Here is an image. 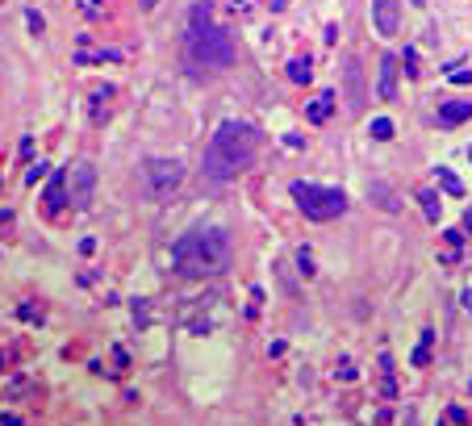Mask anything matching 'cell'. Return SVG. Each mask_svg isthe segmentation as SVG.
Listing matches in <instances>:
<instances>
[{
	"instance_id": "obj_3",
	"label": "cell",
	"mask_w": 472,
	"mask_h": 426,
	"mask_svg": "<svg viewBox=\"0 0 472 426\" xmlns=\"http://www.w3.org/2000/svg\"><path fill=\"white\" fill-rule=\"evenodd\" d=\"M184 46H188V59L197 67H213V71H226L234 67V38L213 25V4L209 0H197L188 8V33H184Z\"/></svg>"
},
{
	"instance_id": "obj_17",
	"label": "cell",
	"mask_w": 472,
	"mask_h": 426,
	"mask_svg": "<svg viewBox=\"0 0 472 426\" xmlns=\"http://www.w3.org/2000/svg\"><path fill=\"white\" fill-rule=\"evenodd\" d=\"M439 184H443V192H452V197H464V184L456 180V172H452V167H439Z\"/></svg>"
},
{
	"instance_id": "obj_8",
	"label": "cell",
	"mask_w": 472,
	"mask_h": 426,
	"mask_svg": "<svg viewBox=\"0 0 472 426\" xmlns=\"http://www.w3.org/2000/svg\"><path fill=\"white\" fill-rule=\"evenodd\" d=\"M397 63H402L397 54H385L381 59V79H376V96L381 100H393L397 96Z\"/></svg>"
},
{
	"instance_id": "obj_32",
	"label": "cell",
	"mask_w": 472,
	"mask_h": 426,
	"mask_svg": "<svg viewBox=\"0 0 472 426\" xmlns=\"http://www.w3.org/2000/svg\"><path fill=\"white\" fill-rule=\"evenodd\" d=\"M272 8H284V0H272Z\"/></svg>"
},
{
	"instance_id": "obj_10",
	"label": "cell",
	"mask_w": 472,
	"mask_h": 426,
	"mask_svg": "<svg viewBox=\"0 0 472 426\" xmlns=\"http://www.w3.org/2000/svg\"><path fill=\"white\" fill-rule=\"evenodd\" d=\"M347 84H351V109H364L368 92H364V75H360V63L356 59L347 63Z\"/></svg>"
},
{
	"instance_id": "obj_27",
	"label": "cell",
	"mask_w": 472,
	"mask_h": 426,
	"mask_svg": "<svg viewBox=\"0 0 472 426\" xmlns=\"http://www.w3.org/2000/svg\"><path fill=\"white\" fill-rule=\"evenodd\" d=\"M84 13H88V17H96V13H100V4H96V0H84Z\"/></svg>"
},
{
	"instance_id": "obj_20",
	"label": "cell",
	"mask_w": 472,
	"mask_h": 426,
	"mask_svg": "<svg viewBox=\"0 0 472 426\" xmlns=\"http://www.w3.org/2000/svg\"><path fill=\"white\" fill-rule=\"evenodd\" d=\"M17 318H21V322H42V305L21 301V305H17Z\"/></svg>"
},
{
	"instance_id": "obj_26",
	"label": "cell",
	"mask_w": 472,
	"mask_h": 426,
	"mask_svg": "<svg viewBox=\"0 0 472 426\" xmlns=\"http://www.w3.org/2000/svg\"><path fill=\"white\" fill-rule=\"evenodd\" d=\"M0 426H25L17 414H0Z\"/></svg>"
},
{
	"instance_id": "obj_5",
	"label": "cell",
	"mask_w": 472,
	"mask_h": 426,
	"mask_svg": "<svg viewBox=\"0 0 472 426\" xmlns=\"http://www.w3.org/2000/svg\"><path fill=\"white\" fill-rule=\"evenodd\" d=\"M180 184H184V163L180 159H146L138 167V188L151 201H167Z\"/></svg>"
},
{
	"instance_id": "obj_22",
	"label": "cell",
	"mask_w": 472,
	"mask_h": 426,
	"mask_svg": "<svg viewBox=\"0 0 472 426\" xmlns=\"http://www.w3.org/2000/svg\"><path fill=\"white\" fill-rule=\"evenodd\" d=\"M46 167H50V163H42V159H38V163H29V172H25V184H38V180H46Z\"/></svg>"
},
{
	"instance_id": "obj_29",
	"label": "cell",
	"mask_w": 472,
	"mask_h": 426,
	"mask_svg": "<svg viewBox=\"0 0 472 426\" xmlns=\"http://www.w3.org/2000/svg\"><path fill=\"white\" fill-rule=\"evenodd\" d=\"M464 230H469V234H472V205H469V209H464Z\"/></svg>"
},
{
	"instance_id": "obj_6",
	"label": "cell",
	"mask_w": 472,
	"mask_h": 426,
	"mask_svg": "<svg viewBox=\"0 0 472 426\" xmlns=\"http://www.w3.org/2000/svg\"><path fill=\"white\" fill-rule=\"evenodd\" d=\"M63 188H67V205L71 209H88L92 205V192H96V167L92 163H71L63 172Z\"/></svg>"
},
{
	"instance_id": "obj_15",
	"label": "cell",
	"mask_w": 472,
	"mask_h": 426,
	"mask_svg": "<svg viewBox=\"0 0 472 426\" xmlns=\"http://www.w3.org/2000/svg\"><path fill=\"white\" fill-rule=\"evenodd\" d=\"M418 201H422V213H427V222H439V192L422 188V192H418Z\"/></svg>"
},
{
	"instance_id": "obj_2",
	"label": "cell",
	"mask_w": 472,
	"mask_h": 426,
	"mask_svg": "<svg viewBox=\"0 0 472 426\" xmlns=\"http://www.w3.org/2000/svg\"><path fill=\"white\" fill-rule=\"evenodd\" d=\"M259 151V134L247 121H222L205 146V176L209 180H234L243 167H251Z\"/></svg>"
},
{
	"instance_id": "obj_21",
	"label": "cell",
	"mask_w": 472,
	"mask_h": 426,
	"mask_svg": "<svg viewBox=\"0 0 472 426\" xmlns=\"http://www.w3.org/2000/svg\"><path fill=\"white\" fill-rule=\"evenodd\" d=\"M372 192L381 197V209H389V213L397 209V201H393V192H389V184H372Z\"/></svg>"
},
{
	"instance_id": "obj_28",
	"label": "cell",
	"mask_w": 472,
	"mask_h": 426,
	"mask_svg": "<svg viewBox=\"0 0 472 426\" xmlns=\"http://www.w3.org/2000/svg\"><path fill=\"white\" fill-rule=\"evenodd\" d=\"M8 226H13V213H8V209H0V230H8Z\"/></svg>"
},
{
	"instance_id": "obj_1",
	"label": "cell",
	"mask_w": 472,
	"mask_h": 426,
	"mask_svg": "<svg viewBox=\"0 0 472 426\" xmlns=\"http://www.w3.org/2000/svg\"><path fill=\"white\" fill-rule=\"evenodd\" d=\"M230 259H234V247H230V234L222 226H197V230L180 234L172 247V272L184 280L222 276L230 268Z\"/></svg>"
},
{
	"instance_id": "obj_12",
	"label": "cell",
	"mask_w": 472,
	"mask_h": 426,
	"mask_svg": "<svg viewBox=\"0 0 472 426\" xmlns=\"http://www.w3.org/2000/svg\"><path fill=\"white\" fill-rule=\"evenodd\" d=\"M330 113H335V92H322V96L310 105V121H314V125H322Z\"/></svg>"
},
{
	"instance_id": "obj_31",
	"label": "cell",
	"mask_w": 472,
	"mask_h": 426,
	"mask_svg": "<svg viewBox=\"0 0 472 426\" xmlns=\"http://www.w3.org/2000/svg\"><path fill=\"white\" fill-rule=\"evenodd\" d=\"M4 364H8V356H4V351H0V372H4Z\"/></svg>"
},
{
	"instance_id": "obj_13",
	"label": "cell",
	"mask_w": 472,
	"mask_h": 426,
	"mask_svg": "<svg viewBox=\"0 0 472 426\" xmlns=\"http://www.w3.org/2000/svg\"><path fill=\"white\" fill-rule=\"evenodd\" d=\"M289 79H293V84H310V79H314L310 59H293V63H289Z\"/></svg>"
},
{
	"instance_id": "obj_24",
	"label": "cell",
	"mask_w": 472,
	"mask_h": 426,
	"mask_svg": "<svg viewBox=\"0 0 472 426\" xmlns=\"http://www.w3.org/2000/svg\"><path fill=\"white\" fill-rule=\"evenodd\" d=\"M406 71L418 75V54H414V50H406Z\"/></svg>"
},
{
	"instance_id": "obj_18",
	"label": "cell",
	"mask_w": 472,
	"mask_h": 426,
	"mask_svg": "<svg viewBox=\"0 0 472 426\" xmlns=\"http://www.w3.org/2000/svg\"><path fill=\"white\" fill-rule=\"evenodd\" d=\"M381 376H385V397H397V381H393V360H389V351L381 356Z\"/></svg>"
},
{
	"instance_id": "obj_33",
	"label": "cell",
	"mask_w": 472,
	"mask_h": 426,
	"mask_svg": "<svg viewBox=\"0 0 472 426\" xmlns=\"http://www.w3.org/2000/svg\"><path fill=\"white\" fill-rule=\"evenodd\" d=\"M469 159H472V146H469Z\"/></svg>"
},
{
	"instance_id": "obj_23",
	"label": "cell",
	"mask_w": 472,
	"mask_h": 426,
	"mask_svg": "<svg viewBox=\"0 0 472 426\" xmlns=\"http://www.w3.org/2000/svg\"><path fill=\"white\" fill-rule=\"evenodd\" d=\"M25 21H29V29H33V33H42V13H33V8H29V13H25Z\"/></svg>"
},
{
	"instance_id": "obj_25",
	"label": "cell",
	"mask_w": 472,
	"mask_h": 426,
	"mask_svg": "<svg viewBox=\"0 0 472 426\" xmlns=\"http://www.w3.org/2000/svg\"><path fill=\"white\" fill-rule=\"evenodd\" d=\"M452 75V84H472V71H448Z\"/></svg>"
},
{
	"instance_id": "obj_19",
	"label": "cell",
	"mask_w": 472,
	"mask_h": 426,
	"mask_svg": "<svg viewBox=\"0 0 472 426\" xmlns=\"http://www.w3.org/2000/svg\"><path fill=\"white\" fill-rule=\"evenodd\" d=\"M443 238H448V251H443V264H456V255H460V238H464V234H460V230H448Z\"/></svg>"
},
{
	"instance_id": "obj_7",
	"label": "cell",
	"mask_w": 472,
	"mask_h": 426,
	"mask_svg": "<svg viewBox=\"0 0 472 426\" xmlns=\"http://www.w3.org/2000/svg\"><path fill=\"white\" fill-rule=\"evenodd\" d=\"M372 25H376V33L393 38L402 25V0H372Z\"/></svg>"
},
{
	"instance_id": "obj_30",
	"label": "cell",
	"mask_w": 472,
	"mask_h": 426,
	"mask_svg": "<svg viewBox=\"0 0 472 426\" xmlns=\"http://www.w3.org/2000/svg\"><path fill=\"white\" fill-rule=\"evenodd\" d=\"M138 4H142V8H146V13H151V8H155V0H138Z\"/></svg>"
},
{
	"instance_id": "obj_14",
	"label": "cell",
	"mask_w": 472,
	"mask_h": 426,
	"mask_svg": "<svg viewBox=\"0 0 472 426\" xmlns=\"http://www.w3.org/2000/svg\"><path fill=\"white\" fill-rule=\"evenodd\" d=\"M431 343H435V330H422L418 351H414V368H427V364H431Z\"/></svg>"
},
{
	"instance_id": "obj_9",
	"label": "cell",
	"mask_w": 472,
	"mask_h": 426,
	"mask_svg": "<svg viewBox=\"0 0 472 426\" xmlns=\"http://www.w3.org/2000/svg\"><path fill=\"white\" fill-rule=\"evenodd\" d=\"M472 117V100H443L439 105V125L452 130V125H464Z\"/></svg>"
},
{
	"instance_id": "obj_16",
	"label": "cell",
	"mask_w": 472,
	"mask_h": 426,
	"mask_svg": "<svg viewBox=\"0 0 472 426\" xmlns=\"http://www.w3.org/2000/svg\"><path fill=\"white\" fill-rule=\"evenodd\" d=\"M368 134H372L376 142H389V138H393V121H389V117H372V125H368Z\"/></svg>"
},
{
	"instance_id": "obj_4",
	"label": "cell",
	"mask_w": 472,
	"mask_h": 426,
	"mask_svg": "<svg viewBox=\"0 0 472 426\" xmlns=\"http://www.w3.org/2000/svg\"><path fill=\"white\" fill-rule=\"evenodd\" d=\"M293 201L301 205V213L310 222H330V218H343L347 213V192L343 188H326V184L293 180Z\"/></svg>"
},
{
	"instance_id": "obj_11",
	"label": "cell",
	"mask_w": 472,
	"mask_h": 426,
	"mask_svg": "<svg viewBox=\"0 0 472 426\" xmlns=\"http://www.w3.org/2000/svg\"><path fill=\"white\" fill-rule=\"evenodd\" d=\"M63 205H67V188H63V172H59L46 188V213L54 218V213H63Z\"/></svg>"
}]
</instances>
